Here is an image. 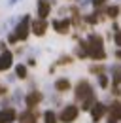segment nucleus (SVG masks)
<instances>
[{"instance_id": "5", "label": "nucleus", "mask_w": 121, "mask_h": 123, "mask_svg": "<svg viewBox=\"0 0 121 123\" xmlns=\"http://www.w3.org/2000/svg\"><path fill=\"white\" fill-rule=\"evenodd\" d=\"M32 32L36 34V36H44L45 29H47V23H45L44 19H36V21H32Z\"/></svg>"}, {"instance_id": "16", "label": "nucleus", "mask_w": 121, "mask_h": 123, "mask_svg": "<svg viewBox=\"0 0 121 123\" xmlns=\"http://www.w3.org/2000/svg\"><path fill=\"white\" fill-rule=\"evenodd\" d=\"M45 123H57V117H55V114H53V112H51V110H49V112H45Z\"/></svg>"}, {"instance_id": "11", "label": "nucleus", "mask_w": 121, "mask_h": 123, "mask_svg": "<svg viewBox=\"0 0 121 123\" xmlns=\"http://www.w3.org/2000/svg\"><path fill=\"white\" fill-rule=\"evenodd\" d=\"M104 114H106V106H104V104H95L93 112H91V116H93V121H98V119H100Z\"/></svg>"}, {"instance_id": "3", "label": "nucleus", "mask_w": 121, "mask_h": 123, "mask_svg": "<svg viewBox=\"0 0 121 123\" xmlns=\"http://www.w3.org/2000/svg\"><path fill=\"white\" fill-rule=\"evenodd\" d=\"M91 95H93L91 85L87 83V81H79L78 87H76V97H78L79 100H83V98H87V97H91Z\"/></svg>"}, {"instance_id": "14", "label": "nucleus", "mask_w": 121, "mask_h": 123, "mask_svg": "<svg viewBox=\"0 0 121 123\" xmlns=\"http://www.w3.org/2000/svg\"><path fill=\"white\" fill-rule=\"evenodd\" d=\"M15 74H17V78H27V66L25 64H17Z\"/></svg>"}, {"instance_id": "1", "label": "nucleus", "mask_w": 121, "mask_h": 123, "mask_svg": "<svg viewBox=\"0 0 121 123\" xmlns=\"http://www.w3.org/2000/svg\"><path fill=\"white\" fill-rule=\"evenodd\" d=\"M79 46L85 47V51L89 53L93 59H104V57H106L104 49H102V38H100L98 34H91L89 42H81Z\"/></svg>"}, {"instance_id": "25", "label": "nucleus", "mask_w": 121, "mask_h": 123, "mask_svg": "<svg viewBox=\"0 0 121 123\" xmlns=\"http://www.w3.org/2000/svg\"><path fill=\"white\" fill-rule=\"evenodd\" d=\"M91 0H79V4H81V6H85V4H89Z\"/></svg>"}, {"instance_id": "22", "label": "nucleus", "mask_w": 121, "mask_h": 123, "mask_svg": "<svg viewBox=\"0 0 121 123\" xmlns=\"http://www.w3.org/2000/svg\"><path fill=\"white\" fill-rule=\"evenodd\" d=\"M115 42H117V46H121V31L117 29V34H115Z\"/></svg>"}, {"instance_id": "23", "label": "nucleus", "mask_w": 121, "mask_h": 123, "mask_svg": "<svg viewBox=\"0 0 121 123\" xmlns=\"http://www.w3.org/2000/svg\"><path fill=\"white\" fill-rule=\"evenodd\" d=\"M8 42H10V44L17 42V36H15V34H10V36H8Z\"/></svg>"}, {"instance_id": "8", "label": "nucleus", "mask_w": 121, "mask_h": 123, "mask_svg": "<svg viewBox=\"0 0 121 123\" xmlns=\"http://www.w3.org/2000/svg\"><path fill=\"white\" fill-rule=\"evenodd\" d=\"M53 29L57 32H60V34H64V32H68V29H70V19H60V21H53Z\"/></svg>"}, {"instance_id": "17", "label": "nucleus", "mask_w": 121, "mask_h": 123, "mask_svg": "<svg viewBox=\"0 0 121 123\" xmlns=\"http://www.w3.org/2000/svg\"><path fill=\"white\" fill-rule=\"evenodd\" d=\"M93 102H95V97H93V95L87 97V98H83V110H89V108L93 106Z\"/></svg>"}, {"instance_id": "15", "label": "nucleus", "mask_w": 121, "mask_h": 123, "mask_svg": "<svg viewBox=\"0 0 121 123\" xmlns=\"http://www.w3.org/2000/svg\"><path fill=\"white\" fill-rule=\"evenodd\" d=\"M57 89H59V91H68V89H70L68 80H59V81H57Z\"/></svg>"}, {"instance_id": "13", "label": "nucleus", "mask_w": 121, "mask_h": 123, "mask_svg": "<svg viewBox=\"0 0 121 123\" xmlns=\"http://www.w3.org/2000/svg\"><path fill=\"white\" fill-rule=\"evenodd\" d=\"M21 123H36V116L30 114V112H25L21 116Z\"/></svg>"}, {"instance_id": "10", "label": "nucleus", "mask_w": 121, "mask_h": 123, "mask_svg": "<svg viewBox=\"0 0 121 123\" xmlns=\"http://www.w3.org/2000/svg\"><path fill=\"white\" fill-rule=\"evenodd\" d=\"M110 119H112V121L121 119V104L119 102H114V104L110 106Z\"/></svg>"}, {"instance_id": "20", "label": "nucleus", "mask_w": 121, "mask_h": 123, "mask_svg": "<svg viewBox=\"0 0 121 123\" xmlns=\"http://www.w3.org/2000/svg\"><path fill=\"white\" fill-rule=\"evenodd\" d=\"M98 83H100L102 87H106V85H108V78L106 76H98Z\"/></svg>"}, {"instance_id": "6", "label": "nucleus", "mask_w": 121, "mask_h": 123, "mask_svg": "<svg viewBox=\"0 0 121 123\" xmlns=\"http://www.w3.org/2000/svg\"><path fill=\"white\" fill-rule=\"evenodd\" d=\"M49 10H51L49 0H38V15H40V19H45L49 15Z\"/></svg>"}, {"instance_id": "21", "label": "nucleus", "mask_w": 121, "mask_h": 123, "mask_svg": "<svg viewBox=\"0 0 121 123\" xmlns=\"http://www.w3.org/2000/svg\"><path fill=\"white\" fill-rule=\"evenodd\" d=\"M119 80H121V68H115V76H114V81L117 83Z\"/></svg>"}, {"instance_id": "18", "label": "nucleus", "mask_w": 121, "mask_h": 123, "mask_svg": "<svg viewBox=\"0 0 121 123\" xmlns=\"http://www.w3.org/2000/svg\"><path fill=\"white\" fill-rule=\"evenodd\" d=\"M106 13H108L110 17H117V13H119V8H117V6H110Z\"/></svg>"}, {"instance_id": "9", "label": "nucleus", "mask_w": 121, "mask_h": 123, "mask_svg": "<svg viewBox=\"0 0 121 123\" xmlns=\"http://www.w3.org/2000/svg\"><path fill=\"white\" fill-rule=\"evenodd\" d=\"M12 61H13L12 53L4 49V53L0 55V70H6V68H10V66H12Z\"/></svg>"}, {"instance_id": "26", "label": "nucleus", "mask_w": 121, "mask_h": 123, "mask_svg": "<svg viewBox=\"0 0 121 123\" xmlns=\"http://www.w3.org/2000/svg\"><path fill=\"white\" fill-rule=\"evenodd\" d=\"M17 2H19V0H10V4H17Z\"/></svg>"}, {"instance_id": "27", "label": "nucleus", "mask_w": 121, "mask_h": 123, "mask_svg": "<svg viewBox=\"0 0 121 123\" xmlns=\"http://www.w3.org/2000/svg\"><path fill=\"white\" fill-rule=\"evenodd\" d=\"M117 57H119V59H121V49H119V51H117Z\"/></svg>"}, {"instance_id": "7", "label": "nucleus", "mask_w": 121, "mask_h": 123, "mask_svg": "<svg viewBox=\"0 0 121 123\" xmlns=\"http://www.w3.org/2000/svg\"><path fill=\"white\" fill-rule=\"evenodd\" d=\"M13 119H15V110L13 108L0 110V123H12Z\"/></svg>"}, {"instance_id": "19", "label": "nucleus", "mask_w": 121, "mask_h": 123, "mask_svg": "<svg viewBox=\"0 0 121 123\" xmlns=\"http://www.w3.org/2000/svg\"><path fill=\"white\" fill-rule=\"evenodd\" d=\"M85 19H87V23H91V25L98 21V17H97V13H95V15H87V17H85Z\"/></svg>"}, {"instance_id": "12", "label": "nucleus", "mask_w": 121, "mask_h": 123, "mask_svg": "<svg viewBox=\"0 0 121 123\" xmlns=\"http://www.w3.org/2000/svg\"><path fill=\"white\" fill-rule=\"evenodd\" d=\"M42 100V93H38V91H34V93H30L29 97H27V106H36L38 102Z\"/></svg>"}, {"instance_id": "24", "label": "nucleus", "mask_w": 121, "mask_h": 123, "mask_svg": "<svg viewBox=\"0 0 121 123\" xmlns=\"http://www.w3.org/2000/svg\"><path fill=\"white\" fill-rule=\"evenodd\" d=\"M104 2H106V0H93V4H95V6H102Z\"/></svg>"}, {"instance_id": "2", "label": "nucleus", "mask_w": 121, "mask_h": 123, "mask_svg": "<svg viewBox=\"0 0 121 123\" xmlns=\"http://www.w3.org/2000/svg\"><path fill=\"white\" fill-rule=\"evenodd\" d=\"M29 27H30V19L29 17H23L21 21H19V25L15 27V36H17V40H25L27 36H29Z\"/></svg>"}, {"instance_id": "4", "label": "nucleus", "mask_w": 121, "mask_h": 123, "mask_svg": "<svg viewBox=\"0 0 121 123\" xmlns=\"http://www.w3.org/2000/svg\"><path fill=\"white\" fill-rule=\"evenodd\" d=\"M78 117V108L76 106H66L64 110H62V114H60V121H64V123H72Z\"/></svg>"}]
</instances>
